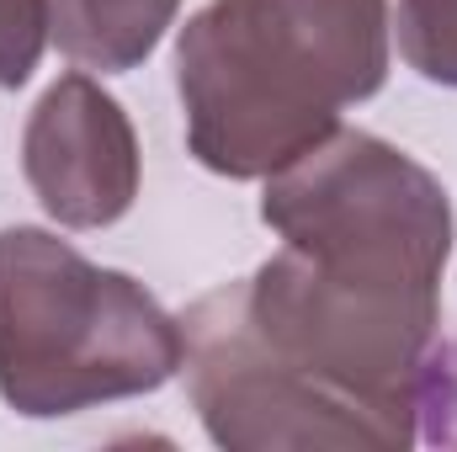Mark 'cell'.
<instances>
[{
    "label": "cell",
    "mask_w": 457,
    "mask_h": 452,
    "mask_svg": "<svg viewBox=\"0 0 457 452\" xmlns=\"http://www.w3.org/2000/svg\"><path fill=\"white\" fill-rule=\"evenodd\" d=\"M388 0H208L176 38L192 155L266 181L388 80Z\"/></svg>",
    "instance_id": "6da1fadb"
},
{
    "label": "cell",
    "mask_w": 457,
    "mask_h": 452,
    "mask_svg": "<svg viewBox=\"0 0 457 452\" xmlns=\"http://www.w3.org/2000/svg\"><path fill=\"white\" fill-rule=\"evenodd\" d=\"M181 362V320L144 282L48 229H0V399L16 415L54 421L154 394Z\"/></svg>",
    "instance_id": "7a4b0ae2"
},
{
    "label": "cell",
    "mask_w": 457,
    "mask_h": 452,
    "mask_svg": "<svg viewBox=\"0 0 457 452\" xmlns=\"http://www.w3.org/2000/svg\"><path fill=\"white\" fill-rule=\"evenodd\" d=\"M261 219L325 282L399 298H442L453 255V197L399 144L336 128L266 176Z\"/></svg>",
    "instance_id": "3957f363"
},
{
    "label": "cell",
    "mask_w": 457,
    "mask_h": 452,
    "mask_svg": "<svg viewBox=\"0 0 457 452\" xmlns=\"http://www.w3.org/2000/svg\"><path fill=\"white\" fill-rule=\"evenodd\" d=\"M187 336V394L228 452H303V448H394V437L341 394L282 362L255 336L245 288L228 282L197 298L181 320Z\"/></svg>",
    "instance_id": "277c9868"
},
{
    "label": "cell",
    "mask_w": 457,
    "mask_h": 452,
    "mask_svg": "<svg viewBox=\"0 0 457 452\" xmlns=\"http://www.w3.org/2000/svg\"><path fill=\"white\" fill-rule=\"evenodd\" d=\"M21 171L43 213L64 229H107L138 197V133L86 75H59L21 133Z\"/></svg>",
    "instance_id": "5b68a950"
},
{
    "label": "cell",
    "mask_w": 457,
    "mask_h": 452,
    "mask_svg": "<svg viewBox=\"0 0 457 452\" xmlns=\"http://www.w3.org/2000/svg\"><path fill=\"white\" fill-rule=\"evenodd\" d=\"M176 11L181 0H48L59 54L102 75L138 70L160 48Z\"/></svg>",
    "instance_id": "8992f818"
},
{
    "label": "cell",
    "mask_w": 457,
    "mask_h": 452,
    "mask_svg": "<svg viewBox=\"0 0 457 452\" xmlns=\"http://www.w3.org/2000/svg\"><path fill=\"white\" fill-rule=\"evenodd\" d=\"M399 54L420 80L457 86V0H399Z\"/></svg>",
    "instance_id": "52a82bcc"
},
{
    "label": "cell",
    "mask_w": 457,
    "mask_h": 452,
    "mask_svg": "<svg viewBox=\"0 0 457 452\" xmlns=\"http://www.w3.org/2000/svg\"><path fill=\"white\" fill-rule=\"evenodd\" d=\"M48 38H54L48 0H0V86L5 91L32 80Z\"/></svg>",
    "instance_id": "ba28073f"
}]
</instances>
